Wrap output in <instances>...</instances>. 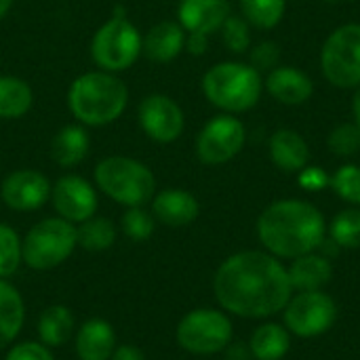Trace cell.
<instances>
[{
	"label": "cell",
	"mask_w": 360,
	"mask_h": 360,
	"mask_svg": "<svg viewBox=\"0 0 360 360\" xmlns=\"http://www.w3.org/2000/svg\"><path fill=\"white\" fill-rule=\"evenodd\" d=\"M352 116H354V124L360 129V84L354 89V97H352Z\"/></svg>",
	"instance_id": "41"
},
{
	"label": "cell",
	"mask_w": 360,
	"mask_h": 360,
	"mask_svg": "<svg viewBox=\"0 0 360 360\" xmlns=\"http://www.w3.org/2000/svg\"><path fill=\"white\" fill-rule=\"evenodd\" d=\"M137 120L146 137L156 143H173L186 129V114L181 105L162 93H152L139 101Z\"/></svg>",
	"instance_id": "12"
},
{
	"label": "cell",
	"mask_w": 360,
	"mask_h": 360,
	"mask_svg": "<svg viewBox=\"0 0 360 360\" xmlns=\"http://www.w3.org/2000/svg\"><path fill=\"white\" fill-rule=\"evenodd\" d=\"M257 236L274 257L295 259L323 245L327 221L312 202L285 198L264 209L257 219Z\"/></svg>",
	"instance_id": "2"
},
{
	"label": "cell",
	"mask_w": 360,
	"mask_h": 360,
	"mask_svg": "<svg viewBox=\"0 0 360 360\" xmlns=\"http://www.w3.org/2000/svg\"><path fill=\"white\" fill-rule=\"evenodd\" d=\"M25 323V304L21 293L0 278V350L8 348L21 333Z\"/></svg>",
	"instance_id": "23"
},
{
	"label": "cell",
	"mask_w": 360,
	"mask_h": 360,
	"mask_svg": "<svg viewBox=\"0 0 360 360\" xmlns=\"http://www.w3.org/2000/svg\"><path fill=\"white\" fill-rule=\"evenodd\" d=\"M240 15L257 30H274L287 11V0H238Z\"/></svg>",
	"instance_id": "28"
},
{
	"label": "cell",
	"mask_w": 360,
	"mask_h": 360,
	"mask_svg": "<svg viewBox=\"0 0 360 360\" xmlns=\"http://www.w3.org/2000/svg\"><path fill=\"white\" fill-rule=\"evenodd\" d=\"M186 36L188 32L179 25V21H158L143 34L141 55L156 63H169L186 51Z\"/></svg>",
	"instance_id": "17"
},
{
	"label": "cell",
	"mask_w": 360,
	"mask_h": 360,
	"mask_svg": "<svg viewBox=\"0 0 360 360\" xmlns=\"http://www.w3.org/2000/svg\"><path fill=\"white\" fill-rule=\"evenodd\" d=\"M247 141V129L234 114L213 116L196 135V156L202 165H226L240 154Z\"/></svg>",
	"instance_id": "10"
},
{
	"label": "cell",
	"mask_w": 360,
	"mask_h": 360,
	"mask_svg": "<svg viewBox=\"0 0 360 360\" xmlns=\"http://www.w3.org/2000/svg\"><path fill=\"white\" fill-rule=\"evenodd\" d=\"M221 38L230 53L243 55L251 49V25L243 15H232L221 25Z\"/></svg>",
	"instance_id": "31"
},
{
	"label": "cell",
	"mask_w": 360,
	"mask_h": 360,
	"mask_svg": "<svg viewBox=\"0 0 360 360\" xmlns=\"http://www.w3.org/2000/svg\"><path fill=\"white\" fill-rule=\"evenodd\" d=\"M297 181H300L302 190H306V192H321L331 186V175L323 167L308 165L297 173Z\"/></svg>",
	"instance_id": "36"
},
{
	"label": "cell",
	"mask_w": 360,
	"mask_h": 360,
	"mask_svg": "<svg viewBox=\"0 0 360 360\" xmlns=\"http://www.w3.org/2000/svg\"><path fill=\"white\" fill-rule=\"evenodd\" d=\"M154 226L156 219L152 213H148L143 207H131L124 211L122 219H120V228L124 232V236L133 243H143L154 234Z\"/></svg>",
	"instance_id": "33"
},
{
	"label": "cell",
	"mask_w": 360,
	"mask_h": 360,
	"mask_svg": "<svg viewBox=\"0 0 360 360\" xmlns=\"http://www.w3.org/2000/svg\"><path fill=\"white\" fill-rule=\"evenodd\" d=\"M291 287L297 291H321L333 276L331 262L319 253H306L293 259L287 268Z\"/></svg>",
	"instance_id": "22"
},
{
	"label": "cell",
	"mask_w": 360,
	"mask_h": 360,
	"mask_svg": "<svg viewBox=\"0 0 360 360\" xmlns=\"http://www.w3.org/2000/svg\"><path fill=\"white\" fill-rule=\"evenodd\" d=\"M270 160L285 173H300L310 165V146L295 129H278L268 143Z\"/></svg>",
	"instance_id": "19"
},
{
	"label": "cell",
	"mask_w": 360,
	"mask_h": 360,
	"mask_svg": "<svg viewBox=\"0 0 360 360\" xmlns=\"http://www.w3.org/2000/svg\"><path fill=\"white\" fill-rule=\"evenodd\" d=\"M331 188L333 192L350 202L352 207H360V167L346 162L331 175Z\"/></svg>",
	"instance_id": "32"
},
{
	"label": "cell",
	"mask_w": 360,
	"mask_h": 360,
	"mask_svg": "<svg viewBox=\"0 0 360 360\" xmlns=\"http://www.w3.org/2000/svg\"><path fill=\"white\" fill-rule=\"evenodd\" d=\"M4 360H55L51 354V348H46L40 342H21L17 346H11Z\"/></svg>",
	"instance_id": "37"
},
{
	"label": "cell",
	"mask_w": 360,
	"mask_h": 360,
	"mask_svg": "<svg viewBox=\"0 0 360 360\" xmlns=\"http://www.w3.org/2000/svg\"><path fill=\"white\" fill-rule=\"evenodd\" d=\"M51 202L57 217L78 226L97 213L99 198L91 181L80 175H63L51 188Z\"/></svg>",
	"instance_id": "13"
},
{
	"label": "cell",
	"mask_w": 360,
	"mask_h": 360,
	"mask_svg": "<svg viewBox=\"0 0 360 360\" xmlns=\"http://www.w3.org/2000/svg\"><path fill=\"white\" fill-rule=\"evenodd\" d=\"M76 356L80 360H110L116 350V331L103 319H89L84 321L74 340Z\"/></svg>",
	"instance_id": "20"
},
{
	"label": "cell",
	"mask_w": 360,
	"mask_h": 360,
	"mask_svg": "<svg viewBox=\"0 0 360 360\" xmlns=\"http://www.w3.org/2000/svg\"><path fill=\"white\" fill-rule=\"evenodd\" d=\"M249 63L259 72L268 74L281 65V44L274 40H262L249 49Z\"/></svg>",
	"instance_id": "35"
},
{
	"label": "cell",
	"mask_w": 360,
	"mask_h": 360,
	"mask_svg": "<svg viewBox=\"0 0 360 360\" xmlns=\"http://www.w3.org/2000/svg\"><path fill=\"white\" fill-rule=\"evenodd\" d=\"M329 236L338 247L360 249V207L340 211L329 226Z\"/></svg>",
	"instance_id": "29"
},
{
	"label": "cell",
	"mask_w": 360,
	"mask_h": 360,
	"mask_svg": "<svg viewBox=\"0 0 360 360\" xmlns=\"http://www.w3.org/2000/svg\"><path fill=\"white\" fill-rule=\"evenodd\" d=\"M91 150V137L82 124H65L51 139V158L63 169L78 167Z\"/></svg>",
	"instance_id": "21"
},
{
	"label": "cell",
	"mask_w": 360,
	"mask_h": 360,
	"mask_svg": "<svg viewBox=\"0 0 360 360\" xmlns=\"http://www.w3.org/2000/svg\"><path fill=\"white\" fill-rule=\"evenodd\" d=\"M230 17L228 0H179L177 21L188 34L219 32L224 21Z\"/></svg>",
	"instance_id": "16"
},
{
	"label": "cell",
	"mask_w": 360,
	"mask_h": 360,
	"mask_svg": "<svg viewBox=\"0 0 360 360\" xmlns=\"http://www.w3.org/2000/svg\"><path fill=\"white\" fill-rule=\"evenodd\" d=\"M209 46V36L207 34H188L186 36V51L190 55H205Z\"/></svg>",
	"instance_id": "38"
},
{
	"label": "cell",
	"mask_w": 360,
	"mask_h": 360,
	"mask_svg": "<svg viewBox=\"0 0 360 360\" xmlns=\"http://www.w3.org/2000/svg\"><path fill=\"white\" fill-rule=\"evenodd\" d=\"M21 264V236L8 224H0V278H11Z\"/></svg>",
	"instance_id": "30"
},
{
	"label": "cell",
	"mask_w": 360,
	"mask_h": 360,
	"mask_svg": "<svg viewBox=\"0 0 360 360\" xmlns=\"http://www.w3.org/2000/svg\"><path fill=\"white\" fill-rule=\"evenodd\" d=\"M51 181L44 173L34 169H17L0 184L2 202L19 213L42 209L51 200Z\"/></svg>",
	"instance_id": "14"
},
{
	"label": "cell",
	"mask_w": 360,
	"mask_h": 360,
	"mask_svg": "<svg viewBox=\"0 0 360 360\" xmlns=\"http://www.w3.org/2000/svg\"><path fill=\"white\" fill-rule=\"evenodd\" d=\"M34 105L32 86L17 76H0V120L25 116Z\"/></svg>",
	"instance_id": "26"
},
{
	"label": "cell",
	"mask_w": 360,
	"mask_h": 360,
	"mask_svg": "<svg viewBox=\"0 0 360 360\" xmlns=\"http://www.w3.org/2000/svg\"><path fill=\"white\" fill-rule=\"evenodd\" d=\"M213 293L226 312L266 319L285 310L293 287L287 268L272 253L240 251L217 268Z\"/></svg>",
	"instance_id": "1"
},
{
	"label": "cell",
	"mask_w": 360,
	"mask_h": 360,
	"mask_svg": "<svg viewBox=\"0 0 360 360\" xmlns=\"http://www.w3.org/2000/svg\"><path fill=\"white\" fill-rule=\"evenodd\" d=\"M141 32L124 15L122 8H116L114 15L103 21L91 40V57L99 70L105 72H124L141 57Z\"/></svg>",
	"instance_id": "6"
},
{
	"label": "cell",
	"mask_w": 360,
	"mask_h": 360,
	"mask_svg": "<svg viewBox=\"0 0 360 360\" xmlns=\"http://www.w3.org/2000/svg\"><path fill=\"white\" fill-rule=\"evenodd\" d=\"M264 89L283 105H304L314 95L312 78L295 65H276L266 74Z\"/></svg>",
	"instance_id": "15"
},
{
	"label": "cell",
	"mask_w": 360,
	"mask_h": 360,
	"mask_svg": "<svg viewBox=\"0 0 360 360\" xmlns=\"http://www.w3.org/2000/svg\"><path fill=\"white\" fill-rule=\"evenodd\" d=\"M76 240H78V247L91 253L108 251L116 243V226L108 217L93 215L91 219L76 226Z\"/></svg>",
	"instance_id": "27"
},
{
	"label": "cell",
	"mask_w": 360,
	"mask_h": 360,
	"mask_svg": "<svg viewBox=\"0 0 360 360\" xmlns=\"http://www.w3.org/2000/svg\"><path fill=\"white\" fill-rule=\"evenodd\" d=\"M74 314L70 308L61 304L49 306L46 310H42L38 319V338L40 344H44L46 348H61L63 344H68L70 338L74 335Z\"/></svg>",
	"instance_id": "24"
},
{
	"label": "cell",
	"mask_w": 360,
	"mask_h": 360,
	"mask_svg": "<svg viewBox=\"0 0 360 360\" xmlns=\"http://www.w3.org/2000/svg\"><path fill=\"white\" fill-rule=\"evenodd\" d=\"M127 103L129 89L114 72H84L68 89V108L82 127L112 124L122 116Z\"/></svg>",
	"instance_id": "3"
},
{
	"label": "cell",
	"mask_w": 360,
	"mask_h": 360,
	"mask_svg": "<svg viewBox=\"0 0 360 360\" xmlns=\"http://www.w3.org/2000/svg\"><path fill=\"white\" fill-rule=\"evenodd\" d=\"M200 213V205L196 196L188 190L167 188L156 192L152 198V215L156 221L169 228H184L196 221Z\"/></svg>",
	"instance_id": "18"
},
{
	"label": "cell",
	"mask_w": 360,
	"mask_h": 360,
	"mask_svg": "<svg viewBox=\"0 0 360 360\" xmlns=\"http://www.w3.org/2000/svg\"><path fill=\"white\" fill-rule=\"evenodd\" d=\"M338 306L325 291H300L285 306V327L297 338H316L333 327Z\"/></svg>",
	"instance_id": "11"
},
{
	"label": "cell",
	"mask_w": 360,
	"mask_h": 360,
	"mask_svg": "<svg viewBox=\"0 0 360 360\" xmlns=\"http://www.w3.org/2000/svg\"><path fill=\"white\" fill-rule=\"evenodd\" d=\"M93 177L101 194L127 209L146 207L156 194V177L152 169L129 156H108L99 160Z\"/></svg>",
	"instance_id": "5"
},
{
	"label": "cell",
	"mask_w": 360,
	"mask_h": 360,
	"mask_svg": "<svg viewBox=\"0 0 360 360\" xmlns=\"http://www.w3.org/2000/svg\"><path fill=\"white\" fill-rule=\"evenodd\" d=\"M202 95L224 114H243L253 110L264 93V76L243 61H219L202 76Z\"/></svg>",
	"instance_id": "4"
},
{
	"label": "cell",
	"mask_w": 360,
	"mask_h": 360,
	"mask_svg": "<svg viewBox=\"0 0 360 360\" xmlns=\"http://www.w3.org/2000/svg\"><path fill=\"white\" fill-rule=\"evenodd\" d=\"M110 360H146V356L137 346L122 344V346H116V350L112 352Z\"/></svg>",
	"instance_id": "39"
},
{
	"label": "cell",
	"mask_w": 360,
	"mask_h": 360,
	"mask_svg": "<svg viewBox=\"0 0 360 360\" xmlns=\"http://www.w3.org/2000/svg\"><path fill=\"white\" fill-rule=\"evenodd\" d=\"M291 348V333L276 323L262 325L253 331L249 350L255 360H281Z\"/></svg>",
	"instance_id": "25"
},
{
	"label": "cell",
	"mask_w": 360,
	"mask_h": 360,
	"mask_svg": "<svg viewBox=\"0 0 360 360\" xmlns=\"http://www.w3.org/2000/svg\"><path fill=\"white\" fill-rule=\"evenodd\" d=\"M253 359L249 346L245 348V344H234V346H228V352H226V360H249Z\"/></svg>",
	"instance_id": "40"
},
{
	"label": "cell",
	"mask_w": 360,
	"mask_h": 360,
	"mask_svg": "<svg viewBox=\"0 0 360 360\" xmlns=\"http://www.w3.org/2000/svg\"><path fill=\"white\" fill-rule=\"evenodd\" d=\"M11 6H13V0H0V21L8 15Z\"/></svg>",
	"instance_id": "42"
},
{
	"label": "cell",
	"mask_w": 360,
	"mask_h": 360,
	"mask_svg": "<svg viewBox=\"0 0 360 360\" xmlns=\"http://www.w3.org/2000/svg\"><path fill=\"white\" fill-rule=\"evenodd\" d=\"M323 76L335 89H356L360 84V23L335 27L321 49Z\"/></svg>",
	"instance_id": "8"
},
{
	"label": "cell",
	"mask_w": 360,
	"mask_h": 360,
	"mask_svg": "<svg viewBox=\"0 0 360 360\" xmlns=\"http://www.w3.org/2000/svg\"><path fill=\"white\" fill-rule=\"evenodd\" d=\"M76 247V226L61 217L40 219L21 238L23 264L40 272L61 266Z\"/></svg>",
	"instance_id": "7"
},
{
	"label": "cell",
	"mask_w": 360,
	"mask_h": 360,
	"mask_svg": "<svg viewBox=\"0 0 360 360\" xmlns=\"http://www.w3.org/2000/svg\"><path fill=\"white\" fill-rule=\"evenodd\" d=\"M177 344L198 356H211L226 350L232 342L230 319L213 308H198L188 312L175 331Z\"/></svg>",
	"instance_id": "9"
},
{
	"label": "cell",
	"mask_w": 360,
	"mask_h": 360,
	"mask_svg": "<svg viewBox=\"0 0 360 360\" xmlns=\"http://www.w3.org/2000/svg\"><path fill=\"white\" fill-rule=\"evenodd\" d=\"M329 150L340 158H350L360 150V129L354 122L338 124L327 137Z\"/></svg>",
	"instance_id": "34"
}]
</instances>
